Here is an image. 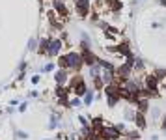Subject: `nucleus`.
Here are the masks:
<instances>
[{"label":"nucleus","mask_w":166,"mask_h":140,"mask_svg":"<svg viewBox=\"0 0 166 140\" xmlns=\"http://www.w3.org/2000/svg\"><path fill=\"white\" fill-rule=\"evenodd\" d=\"M54 11H56L60 17H67V15H69V10H67V6L62 2V0H54Z\"/></svg>","instance_id":"obj_8"},{"label":"nucleus","mask_w":166,"mask_h":140,"mask_svg":"<svg viewBox=\"0 0 166 140\" xmlns=\"http://www.w3.org/2000/svg\"><path fill=\"white\" fill-rule=\"evenodd\" d=\"M75 11L79 17H88L91 11V2L90 0H75Z\"/></svg>","instance_id":"obj_3"},{"label":"nucleus","mask_w":166,"mask_h":140,"mask_svg":"<svg viewBox=\"0 0 166 140\" xmlns=\"http://www.w3.org/2000/svg\"><path fill=\"white\" fill-rule=\"evenodd\" d=\"M82 62L90 67V65H93V64H97V60H99V56H95V54H93L90 49H88V47H82Z\"/></svg>","instance_id":"obj_6"},{"label":"nucleus","mask_w":166,"mask_h":140,"mask_svg":"<svg viewBox=\"0 0 166 140\" xmlns=\"http://www.w3.org/2000/svg\"><path fill=\"white\" fill-rule=\"evenodd\" d=\"M54 69V64H47L45 67H43V73H47V71H52Z\"/></svg>","instance_id":"obj_16"},{"label":"nucleus","mask_w":166,"mask_h":140,"mask_svg":"<svg viewBox=\"0 0 166 140\" xmlns=\"http://www.w3.org/2000/svg\"><path fill=\"white\" fill-rule=\"evenodd\" d=\"M15 134H17L19 138H28V133H22V131H17Z\"/></svg>","instance_id":"obj_17"},{"label":"nucleus","mask_w":166,"mask_h":140,"mask_svg":"<svg viewBox=\"0 0 166 140\" xmlns=\"http://www.w3.org/2000/svg\"><path fill=\"white\" fill-rule=\"evenodd\" d=\"M162 129H166V116L162 118Z\"/></svg>","instance_id":"obj_19"},{"label":"nucleus","mask_w":166,"mask_h":140,"mask_svg":"<svg viewBox=\"0 0 166 140\" xmlns=\"http://www.w3.org/2000/svg\"><path fill=\"white\" fill-rule=\"evenodd\" d=\"M144 88H148L149 91L157 93V91H159V77H157V75H146V79H144Z\"/></svg>","instance_id":"obj_5"},{"label":"nucleus","mask_w":166,"mask_h":140,"mask_svg":"<svg viewBox=\"0 0 166 140\" xmlns=\"http://www.w3.org/2000/svg\"><path fill=\"white\" fill-rule=\"evenodd\" d=\"M162 134H166V129H164V131H162Z\"/></svg>","instance_id":"obj_21"},{"label":"nucleus","mask_w":166,"mask_h":140,"mask_svg":"<svg viewBox=\"0 0 166 140\" xmlns=\"http://www.w3.org/2000/svg\"><path fill=\"white\" fill-rule=\"evenodd\" d=\"M160 6H164V8H166V0H160Z\"/></svg>","instance_id":"obj_20"},{"label":"nucleus","mask_w":166,"mask_h":140,"mask_svg":"<svg viewBox=\"0 0 166 140\" xmlns=\"http://www.w3.org/2000/svg\"><path fill=\"white\" fill-rule=\"evenodd\" d=\"M65 64H67V69H73V71H79L82 67V54L80 52H75V51H69L65 54Z\"/></svg>","instance_id":"obj_1"},{"label":"nucleus","mask_w":166,"mask_h":140,"mask_svg":"<svg viewBox=\"0 0 166 140\" xmlns=\"http://www.w3.org/2000/svg\"><path fill=\"white\" fill-rule=\"evenodd\" d=\"M91 103H93V91H91V90H88V91L84 93V105H88V107H90Z\"/></svg>","instance_id":"obj_13"},{"label":"nucleus","mask_w":166,"mask_h":140,"mask_svg":"<svg viewBox=\"0 0 166 140\" xmlns=\"http://www.w3.org/2000/svg\"><path fill=\"white\" fill-rule=\"evenodd\" d=\"M134 123L140 127V129H144L146 125H148V120H146V116H144V112H136V118H134Z\"/></svg>","instance_id":"obj_10"},{"label":"nucleus","mask_w":166,"mask_h":140,"mask_svg":"<svg viewBox=\"0 0 166 140\" xmlns=\"http://www.w3.org/2000/svg\"><path fill=\"white\" fill-rule=\"evenodd\" d=\"M49 45H51V39H49V37H41V39L37 41V54H39V56L47 54V52H49Z\"/></svg>","instance_id":"obj_7"},{"label":"nucleus","mask_w":166,"mask_h":140,"mask_svg":"<svg viewBox=\"0 0 166 140\" xmlns=\"http://www.w3.org/2000/svg\"><path fill=\"white\" fill-rule=\"evenodd\" d=\"M62 47H64V41L60 39V37H52L51 39V45H49V58H56V56H60V52H62Z\"/></svg>","instance_id":"obj_4"},{"label":"nucleus","mask_w":166,"mask_h":140,"mask_svg":"<svg viewBox=\"0 0 166 140\" xmlns=\"http://www.w3.org/2000/svg\"><path fill=\"white\" fill-rule=\"evenodd\" d=\"M54 80L58 82V84H65V80H67V71H65V69H58V71L54 73Z\"/></svg>","instance_id":"obj_9"},{"label":"nucleus","mask_w":166,"mask_h":140,"mask_svg":"<svg viewBox=\"0 0 166 140\" xmlns=\"http://www.w3.org/2000/svg\"><path fill=\"white\" fill-rule=\"evenodd\" d=\"M97 134L101 136V140H118L122 136V133L118 131L116 127H101L97 131Z\"/></svg>","instance_id":"obj_2"},{"label":"nucleus","mask_w":166,"mask_h":140,"mask_svg":"<svg viewBox=\"0 0 166 140\" xmlns=\"http://www.w3.org/2000/svg\"><path fill=\"white\" fill-rule=\"evenodd\" d=\"M69 105H71V107H79V105H80V99H79V97H73Z\"/></svg>","instance_id":"obj_15"},{"label":"nucleus","mask_w":166,"mask_h":140,"mask_svg":"<svg viewBox=\"0 0 166 140\" xmlns=\"http://www.w3.org/2000/svg\"><path fill=\"white\" fill-rule=\"evenodd\" d=\"M32 84H39V75H34L32 77Z\"/></svg>","instance_id":"obj_18"},{"label":"nucleus","mask_w":166,"mask_h":140,"mask_svg":"<svg viewBox=\"0 0 166 140\" xmlns=\"http://www.w3.org/2000/svg\"><path fill=\"white\" fill-rule=\"evenodd\" d=\"M110 11H122L123 4H122V0H110Z\"/></svg>","instance_id":"obj_11"},{"label":"nucleus","mask_w":166,"mask_h":140,"mask_svg":"<svg viewBox=\"0 0 166 140\" xmlns=\"http://www.w3.org/2000/svg\"><path fill=\"white\" fill-rule=\"evenodd\" d=\"M36 43H37V41H36V39L32 37V39L28 41V51H34V49H36Z\"/></svg>","instance_id":"obj_14"},{"label":"nucleus","mask_w":166,"mask_h":140,"mask_svg":"<svg viewBox=\"0 0 166 140\" xmlns=\"http://www.w3.org/2000/svg\"><path fill=\"white\" fill-rule=\"evenodd\" d=\"M123 114H125V120H127V122H134V118H136V112L131 110V108H125Z\"/></svg>","instance_id":"obj_12"}]
</instances>
